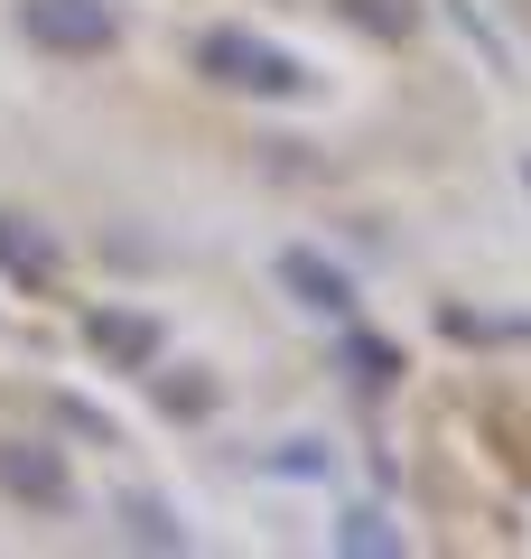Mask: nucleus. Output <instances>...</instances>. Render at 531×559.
<instances>
[{
	"label": "nucleus",
	"mask_w": 531,
	"mask_h": 559,
	"mask_svg": "<svg viewBox=\"0 0 531 559\" xmlns=\"http://www.w3.org/2000/svg\"><path fill=\"white\" fill-rule=\"evenodd\" d=\"M121 522H131V540H140V550H187V532H177V522L158 513V503H131Z\"/></svg>",
	"instance_id": "obj_8"
},
{
	"label": "nucleus",
	"mask_w": 531,
	"mask_h": 559,
	"mask_svg": "<svg viewBox=\"0 0 531 559\" xmlns=\"http://www.w3.org/2000/svg\"><path fill=\"white\" fill-rule=\"evenodd\" d=\"M354 28H374V38H411L420 28V0H335Z\"/></svg>",
	"instance_id": "obj_7"
},
{
	"label": "nucleus",
	"mask_w": 531,
	"mask_h": 559,
	"mask_svg": "<svg viewBox=\"0 0 531 559\" xmlns=\"http://www.w3.org/2000/svg\"><path fill=\"white\" fill-rule=\"evenodd\" d=\"M84 336H94V355L131 364V373H150V364H158V326H150V318H121V308H94V318H84Z\"/></svg>",
	"instance_id": "obj_5"
},
{
	"label": "nucleus",
	"mask_w": 531,
	"mask_h": 559,
	"mask_svg": "<svg viewBox=\"0 0 531 559\" xmlns=\"http://www.w3.org/2000/svg\"><path fill=\"white\" fill-rule=\"evenodd\" d=\"M20 28L38 47H57V57H103V47L121 38V20L103 0H20Z\"/></svg>",
	"instance_id": "obj_2"
},
{
	"label": "nucleus",
	"mask_w": 531,
	"mask_h": 559,
	"mask_svg": "<svg viewBox=\"0 0 531 559\" xmlns=\"http://www.w3.org/2000/svg\"><path fill=\"white\" fill-rule=\"evenodd\" d=\"M197 66L224 84V94H271V103L308 84V75H298V57H280L271 38H252V28H205V38H197Z\"/></svg>",
	"instance_id": "obj_1"
},
{
	"label": "nucleus",
	"mask_w": 531,
	"mask_h": 559,
	"mask_svg": "<svg viewBox=\"0 0 531 559\" xmlns=\"http://www.w3.org/2000/svg\"><path fill=\"white\" fill-rule=\"evenodd\" d=\"M0 271L20 280V289H57V242L28 215H0Z\"/></svg>",
	"instance_id": "obj_4"
},
{
	"label": "nucleus",
	"mask_w": 531,
	"mask_h": 559,
	"mask_svg": "<svg viewBox=\"0 0 531 559\" xmlns=\"http://www.w3.org/2000/svg\"><path fill=\"white\" fill-rule=\"evenodd\" d=\"M280 280H290V289H298V308H317V318H345V308H354L345 271H327L317 252H280Z\"/></svg>",
	"instance_id": "obj_6"
},
{
	"label": "nucleus",
	"mask_w": 531,
	"mask_h": 559,
	"mask_svg": "<svg viewBox=\"0 0 531 559\" xmlns=\"http://www.w3.org/2000/svg\"><path fill=\"white\" fill-rule=\"evenodd\" d=\"M0 495H20V503H75V485H66V457L47 439H0Z\"/></svg>",
	"instance_id": "obj_3"
},
{
	"label": "nucleus",
	"mask_w": 531,
	"mask_h": 559,
	"mask_svg": "<svg viewBox=\"0 0 531 559\" xmlns=\"http://www.w3.org/2000/svg\"><path fill=\"white\" fill-rule=\"evenodd\" d=\"M345 550H364V559H392V550H401V532H392V522H374V513H354V522H345Z\"/></svg>",
	"instance_id": "obj_9"
}]
</instances>
